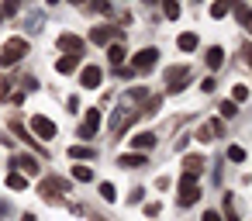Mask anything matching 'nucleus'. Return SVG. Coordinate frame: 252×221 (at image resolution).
I'll list each match as a JSON object with an SVG mask.
<instances>
[{
	"mask_svg": "<svg viewBox=\"0 0 252 221\" xmlns=\"http://www.w3.org/2000/svg\"><path fill=\"white\" fill-rule=\"evenodd\" d=\"M159 211H162V207H159V204H156V200H152V204H145V214H149V218H156V214H159Z\"/></svg>",
	"mask_w": 252,
	"mask_h": 221,
	"instance_id": "obj_36",
	"label": "nucleus"
},
{
	"mask_svg": "<svg viewBox=\"0 0 252 221\" xmlns=\"http://www.w3.org/2000/svg\"><path fill=\"white\" fill-rule=\"evenodd\" d=\"M69 156H73V159H94L97 152H94L90 145H73V149H69Z\"/></svg>",
	"mask_w": 252,
	"mask_h": 221,
	"instance_id": "obj_22",
	"label": "nucleus"
},
{
	"mask_svg": "<svg viewBox=\"0 0 252 221\" xmlns=\"http://www.w3.org/2000/svg\"><path fill=\"white\" fill-rule=\"evenodd\" d=\"M176 45H180L183 52H193V49H197V35H193V32H187V35H180V38H176Z\"/></svg>",
	"mask_w": 252,
	"mask_h": 221,
	"instance_id": "obj_18",
	"label": "nucleus"
},
{
	"mask_svg": "<svg viewBox=\"0 0 252 221\" xmlns=\"http://www.w3.org/2000/svg\"><path fill=\"white\" fill-rule=\"evenodd\" d=\"M156 63H159V49H138L135 56H131V66L138 69V73H149V69H156Z\"/></svg>",
	"mask_w": 252,
	"mask_h": 221,
	"instance_id": "obj_4",
	"label": "nucleus"
},
{
	"mask_svg": "<svg viewBox=\"0 0 252 221\" xmlns=\"http://www.w3.org/2000/svg\"><path fill=\"white\" fill-rule=\"evenodd\" d=\"M145 4H156V0H145Z\"/></svg>",
	"mask_w": 252,
	"mask_h": 221,
	"instance_id": "obj_41",
	"label": "nucleus"
},
{
	"mask_svg": "<svg viewBox=\"0 0 252 221\" xmlns=\"http://www.w3.org/2000/svg\"><path fill=\"white\" fill-rule=\"evenodd\" d=\"M142 193H145V190H142V187H135V190L128 193V204H138V200H142Z\"/></svg>",
	"mask_w": 252,
	"mask_h": 221,
	"instance_id": "obj_34",
	"label": "nucleus"
},
{
	"mask_svg": "<svg viewBox=\"0 0 252 221\" xmlns=\"http://www.w3.org/2000/svg\"><path fill=\"white\" fill-rule=\"evenodd\" d=\"M183 166H187V173H193V176H197V173L204 169V156H187V159H183Z\"/></svg>",
	"mask_w": 252,
	"mask_h": 221,
	"instance_id": "obj_19",
	"label": "nucleus"
},
{
	"mask_svg": "<svg viewBox=\"0 0 252 221\" xmlns=\"http://www.w3.org/2000/svg\"><path fill=\"white\" fill-rule=\"evenodd\" d=\"M118 166H125V169H138V166H145V152H128V156H118Z\"/></svg>",
	"mask_w": 252,
	"mask_h": 221,
	"instance_id": "obj_14",
	"label": "nucleus"
},
{
	"mask_svg": "<svg viewBox=\"0 0 252 221\" xmlns=\"http://www.w3.org/2000/svg\"><path fill=\"white\" fill-rule=\"evenodd\" d=\"M214 87H218V80H214V76H207V80H204V83H200V90H204V94H211V90H214Z\"/></svg>",
	"mask_w": 252,
	"mask_h": 221,
	"instance_id": "obj_33",
	"label": "nucleus"
},
{
	"mask_svg": "<svg viewBox=\"0 0 252 221\" xmlns=\"http://www.w3.org/2000/svg\"><path fill=\"white\" fill-rule=\"evenodd\" d=\"M14 162H18V166H21V169H25V173H32V176H35V173H38V162H35V159H32V156H18V159H14Z\"/></svg>",
	"mask_w": 252,
	"mask_h": 221,
	"instance_id": "obj_23",
	"label": "nucleus"
},
{
	"mask_svg": "<svg viewBox=\"0 0 252 221\" xmlns=\"http://www.w3.org/2000/svg\"><path fill=\"white\" fill-rule=\"evenodd\" d=\"M0 21H4V14H0Z\"/></svg>",
	"mask_w": 252,
	"mask_h": 221,
	"instance_id": "obj_43",
	"label": "nucleus"
},
{
	"mask_svg": "<svg viewBox=\"0 0 252 221\" xmlns=\"http://www.w3.org/2000/svg\"><path fill=\"white\" fill-rule=\"evenodd\" d=\"M97 14H111V0H94V4H90Z\"/></svg>",
	"mask_w": 252,
	"mask_h": 221,
	"instance_id": "obj_31",
	"label": "nucleus"
},
{
	"mask_svg": "<svg viewBox=\"0 0 252 221\" xmlns=\"http://www.w3.org/2000/svg\"><path fill=\"white\" fill-rule=\"evenodd\" d=\"M76 66H80V56H63V59L56 63V69H59V73H73Z\"/></svg>",
	"mask_w": 252,
	"mask_h": 221,
	"instance_id": "obj_17",
	"label": "nucleus"
},
{
	"mask_svg": "<svg viewBox=\"0 0 252 221\" xmlns=\"http://www.w3.org/2000/svg\"><path fill=\"white\" fill-rule=\"evenodd\" d=\"M73 180H76V183H90V180H94V169H90V166H73Z\"/></svg>",
	"mask_w": 252,
	"mask_h": 221,
	"instance_id": "obj_20",
	"label": "nucleus"
},
{
	"mask_svg": "<svg viewBox=\"0 0 252 221\" xmlns=\"http://www.w3.org/2000/svg\"><path fill=\"white\" fill-rule=\"evenodd\" d=\"M97 128H100V111H97V107H90V111H87V118H83V125H80V138H94V135H97Z\"/></svg>",
	"mask_w": 252,
	"mask_h": 221,
	"instance_id": "obj_8",
	"label": "nucleus"
},
{
	"mask_svg": "<svg viewBox=\"0 0 252 221\" xmlns=\"http://www.w3.org/2000/svg\"><path fill=\"white\" fill-rule=\"evenodd\" d=\"M221 135H224V125H221V121H207V125H200V131H197L200 142H214V138H221Z\"/></svg>",
	"mask_w": 252,
	"mask_h": 221,
	"instance_id": "obj_11",
	"label": "nucleus"
},
{
	"mask_svg": "<svg viewBox=\"0 0 252 221\" xmlns=\"http://www.w3.org/2000/svg\"><path fill=\"white\" fill-rule=\"evenodd\" d=\"M32 135H38V138H56V125L45 118V114H32Z\"/></svg>",
	"mask_w": 252,
	"mask_h": 221,
	"instance_id": "obj_6",
	"label": "nucleus"
},
{
	"mask_svg": "<svg viewBox=\"0 0 252 221\" xmlns=\"http://www.w3.org/2000/svg\"><path fill=\"white\" fill-rule=\"evenodd\" d=\"M73 4H80V0H73Z\"/></svg>",
	"mask_w": 252,
	"mask_h": 221,
	"instance_id": "obj_44",
	"label": "nucleus"
},
{
	"mask_svg": "<svg viewBox=\"0 0 252 221\" xmlns=\"http://www.w3.org/2000/svg\"><path fill=\"white\" fill-rule=\"evenodd\" d=\"M183 80H190V66H169L166 69V90L169 94H180L187 83Z\"/></svg>",
	"mask_w": 252,
	"mask_h": 221,
	"instance_id": "obj_5",
	"label": "nucleus"
},
{
	"mask_svg": "<svg viewBox=\"0 0 252 221\" xmlns=\"http://www.w3.org/2000/svg\"><path fill=\"white\" fill-rule=\"evenodd\" d=\"M49 4H63V0H49Z\"/></svg>",
	"mask_w": 252,
	"mask_h": 221,
	"instance_id": "obj_40",
	"label": "nucleus"
},
{
	"mask_svg": "<svg viewBox=\"0 0 252 221\" xmlns=\"http://www.w3.org/2000/svg\"><path fill=\"white\" fill-rule=\"evenodd\" d=\"M125 56H128V52H125V45H121V42L107 45V59H111V66H114V69H118V66L125 63Z\"/></svg>",
	"mask_w": 252,
	"mask_h": 221,
	"instance_id": "obj_16",
	"label": "nucleus"
},
{
	"mask_svg": "<svg viewBox=\"0 0 252 221\" xmlns=\"http://www.w3.org/2000/svg\"><path fill=\"white\" fill-rule=\"evenodd\" d=\"M245 97H249V87H245V83H238V87L231 90V100H235V104H242Z\"/></svg>",
	"mask_w": 252,
	"mask_h": 221,
	"instance_id": "obj_28",
	"label": "nucleus"
},
{
	"mask_svg": "<svg viewBox=\"0 0 252 221\" xmlns=\"http://www.w3.org/2000/svg\"><path fill=\"white\" fill-rule=\"evenodd\" d=\"M224 218H228V221H238V211H235V200H231V193H224Z\"/></svg>",
	"mask_w": 252,
	"mask_h": 221,
	"instance_id": "obj_26",
	"label": "nucleus"
},
{
	"mask_svg": "<svg viewBox=\"0 0 252 221\" xmlns=\"http://www.w3.org/2000/svg\"><path fill=\"white\" fill-rule=\"evenodd\" d=\"M100 197H104V200H118V193H114V183H100Z\"/></svg>",
	"mask_w": 252,
	"mask_h": 221,
	"instance_id": "obj_30",
	"label": "nucleus"
},
{
	"mask_svg": "<svg viewBox=\"0 0 252 221\" xmlns=\"http://www.w3.org/2000/svg\"><path fill=\"white\" fill-rule=\"evenodd\" d=\"M59 49L69 52V56H80L83 52V38L80 35H59Z\"/></svg>",
	"mask_w": 252,
	"mask_h": 221,
	"instance_id": "obj_12",
	"label": "nucleus"
},
{
	"mask_svg": "<svg viewBox=\"0 0 252 221\" xmlns=\"http://www.w3.org/2000/svg\"><path fill=\"white\" fill-rule=\"evenodd\" d=\"M162 11H166V18H169V21H176V18H180V4H176V0H166Z\"/></svg>",
	"mask_w": 252,
	"mask_h": 221,
	"instance_id": "obj_27",
	"label": "nucleus"
},
{
	"mask_svg": "<svg viewBox=\"0 0 252 221\" xmlns=\"http://www.w3.org/2000/svg\"><path fill=\"white\" fill-rule=\"evenodd\" d=\"M131 145H135L138 152H149V149L156 145V135H152V131H138V135L131 138Z\"/></svg>",
	"mask_w": 252,
	"mask_h": 221,
	"instance_id": "obj_15",
	"label": "nucleus"
},
{
	"mask_svg": "<svg viewBox=\"0 0 252 221\" xmlns=\"http://www.w3.org/2000/svg\"><path fill=\"white\" fill-rule=\"evenodd\" d=\"M242 56H245V63L252 66V45H245V49H242Z\"/></svg>",
	"mask_w": 252,
	"mask_h": 221,
	"instance_id": "obj_38",
	"label": "nucleus"
},
{
	"mask_svg": "<svg viewBox=\"0 0 252 221\" xmlns=\"http://www.w3.org/2000/svg\"><path fill=\"white\" fill-rule=\"evenodd\" d=\"M204 63H207V69H221L224 66V49L221 45H211L207 56H204Z\"/></svg>",
	"mask_w": 252,
	"mask_h": 221,
	"instance_id": "obj_13",
	"label": "nucleus"
},
{
	"mask_svg": "<svg viewBox=\"0 0 252 221\" xmlns=\"http://www.w3.org/2000/svg\"><path fill=\"white\" fill-rule=\"evenodd\" d=\"M7 187H11V190H25V187H28V176H25V173H7Z\"/></svg>",
	"mask_w": 252,
	"mask_h": 221,
	"instance_id": "obj_21",
	"label": "nucleus"
},
{
	"mask_svg": "<svg viewBox=\"0 0 252 221\" xmlns=\"http://www.w3.org/2000/svg\"><path fill=\"white\" fill-rule=\"evenodd\" d=\"M218 114H221V118H235V114H238V104H235V100H221Z\"/></svg>",
	"mask_w": 252,
	"mask_h": 221,
	"instance_id": "obj_24",
	"label": "nucleus"
},
{
	"mask_svg": "<svg viewBox=\"0 0 252 221\" xmlns=\"http://www.w3.org/2000/svg\"><path fill=\"white\" fill-rule=\"evenodd\" d=\"M38 193H42L49 204H59V200L69 193V180H63V176H49V180L38 183Z\"/></svg>",
	"mask_w": 252,
	"mask_h": 221,
	"instance_id": "obj_1",
	"label": "nucleus"
},
{
	"mask_svg": "<svg viewBox=\"0 0 252 221\" xmlns=\"http://www.w3.org/2000/svg\"><path fill=\"white\" fill-rule=\"evenodd\" d=\"M80 87L83 90H97L100 87V66H83L80 69Z\"/></svg>",
	"mask_w": 252,
	"mask_h": 221,
	"instance_id": "obj_9",
	"label": "nucleus"
},
{
	"mask_svg": "<svg viewBox=\"0 0 252 221\" xmlns=\"http://www.w3.org/2000/svg\"><path fill=\"white\" fill-rule=\"evenodd\" d=\"M197 200H200L197 176H193V173H183V176H180V204H183V207H190V204H197Z\"/></svg>",
	"mask_w": 252,
	"mask_h": 221,
	"instance_id": "obj_3",
	"label": "nucleus"
},
{
	"mask_svg": "<svg viewBox=\"0 0 252 221\" xmlns=\"http://www.w3.org/2000/svg\"><path fill=\"white\" fill-rule=\"evenodd\" d=\"M204 221H221V214L218 211H204Z\"/></svg>",
	"mask_w": 252,
	"mask_h": 221,
	"instance_id": "obj_37",
	"label": "nucleus"
},
{
	"mask_svg": "<svg viewBox=\"0 0 252 221\" xmlns=\"http://www.w3.org/2000/svg\"><path fill=\"white\" fill-rule=\"evenodd\" d=\"M228 159H231V162H242V159H245V149H242V145H228Z\"/></svg>",
	"mask_w": 252,
	"mask_h": 221,
	"instance_id": "obj_29",
	"label": "nucleus"
},
{
	"mask_svg": "<svg viewBox=\"0 0 252 221\" xmlns=\"http://www.w3.org/2000/svg\"><path fill=\"white\" fill-rule=\"evenodd\" d=\"M21 221H38V218L35 214H21Z\"/></svg>",
	"mask_w": 252,
	"mask_h": 221,
	"instance_id": "obj_39",
	"label": "nucleus"
},
{
	"mask_svg": "<svg viewBox=\"0 0 252 221\" xmlns=\"http://www.w3.org/2000/svg\"><path fill=\"white\" fill-rule=\"evenodd\" d=\"M28 56V42L25 38H7L4 49H0V66H14Z\"/></svg>",
	"mask_w": 252,
	"mask_h": 221,
	"instance_id": "obj_2",
	"label": "nucleus"
},
{
	"mask_svg": "<svg viewBox=\"0 0 252 221\" xmlns=\"http://www.w3.org/2000/svg\"><path fill=\"white\" fill-rule=\"evenodd\" d=\"M94 221H104V218H94Z\"/></svg>",
	"mask_w": 252,
	"mask_h": 221,
	"instance_id": "obj_42",
	"label": "nucleus"
},
{
	"mask_svg": "<svg viewBox=\"0 0 252 221\" xmlns=\"http://www.w3.org/2000/svg\"><path fill=\"white\" fill-rule=\"evenodd\" d=\"M11 94V80H4V76H0V100H4Z\"/></svg>",
	"mask_w": 252,
	"mask_h": 221,
	"instance_id": "obj_35",
	"label": "nucleus"
},
{
	"mask_svg": "<svg viewBox=\"0 0 252 221\" xmlns=\"http://www.w3.org/2000/svg\"><path fill=\"white\" fill-rule=\"evenodd\" d=\"M231 11H235V18H238V25L252 35V7L249 4H242V0H235V4H231Z\"/></svg>",
	"mask_w": 252,
	"mask_h": 221,
	"instance_id": "obj_10",
	"label": "nucleus"
},
{
	"mask_svg": "<svg viewBox=\"0 0 252 221\" xmlns=\"http://www.w3.org/2000/svg\"><path fill=\"white\" fill-rule=\"evenodd\" d=\"M228 7H231L228 0H214V4H211V18H224V14H228Z\"/></svg>",
	"mask_w": 252,
	"mask_h": 221,
	"instance_id": "obj_25",
	"label": "nucleus"
},
{
	"mask_svg": "<svg viewBox=\"0 0 252 221\" xmlns=\"http://www.w3.org/2000/svg\"><path fill=\"white\" fill-rule=\"evenodd\" d=\"M90 42L94 45H114V42H121V32L118 28H94L90 32Z\"/></svg>",
	"mask_w": 252,
	"mask_h": 221,
	"instance_id": "obj_7",
	"label": "nucleus"
},
{
	"mask_svg": "<svg viewBox=\"0 0 252 221\" xmlns=\"http://www.w3.org/2000/svg\"><path fill=\"white\" fill-rule=\"evenodd\" d=\"M21 7V0H4V7H0V14H14Z\"/></svg>",
	"mask_w": 252,
	"mask_h": 221,
	"instance_id": "obj_32",
	"label": "nucleus"
}]
</instances>
